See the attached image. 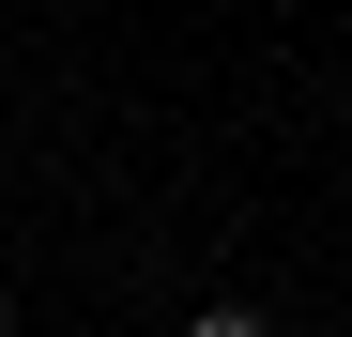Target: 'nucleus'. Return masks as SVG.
<instances>
[{
	"instance_id": "f257e3e1",
	"label": "nucleus",
	"mask_w": 352,
	"mask_h": 337,
	"mask_svg": "<svg viewBox=\"0 0 352 337\" xmlns=\"http://www.w3.org/2000/svg\"><path fill=\"white\" fill-rule=\"evenodd\" d=\"M184 337H276V322H261V307H199Z\"/></svg>"
},
{
	"instance_id": "f03ea898",
	"label": "nucleus",
	"mask_w": 352,
	"mask_h": 337,
	"mask_svg": "<svg viewBox=\"0 0 352 337\" xmlns=\"http://www.w3.org/2000/svg\"><path fill=\"white\" fill-rule=\"evenodd\" d=\"M0 337H16V292H0Z\"/></svg>"
}]
</instances>
